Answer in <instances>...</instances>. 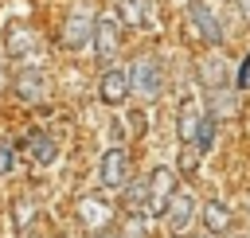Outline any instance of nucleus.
I'll list each match as a JSON object with an SVG mask.
<instances>
[{
  "label": "nucleus",
  "instance_id": "obj_3",
  "mask_svg": "<svg viewBox=\"0 0 250 238\" xmlns=\"http://www.w3.org/2000/svg\"><path fill=\"white\" fill-rule=\"evenodd\" d=\"M94 23H98V16L86 8V4H78V8H70V16H66V23H62V43L70 47V51H82L90 39H94Z\"/></svg>",
  "mask_w": 250,
  "mask_h": 238
},
{
  "label": "nucleus",
  "instance_id": "obj_2",
  "mask_svg": "<svg viewBox=\"0 0 250 238\" xmlns=\"http://www.w3.org/2000/svg\"><path fill=\"white\" fill-rule=\"evenodd\" d=\"M184 16H188V23H191L195 39H203L207 47L223 43V23H219V16L211 12V4H207V0H188Z\"/></svg>",
  "mask_w": 250,
  "mask_h": 238
},
{
  "label": "nucleus",
  "instance_id": "obj_24",
  "mask_svg": "<svg viewBox=\"0 0 250 238\" xmlns=\"http://www.w3.org/2000/svg\"><path fill=\"white\" fill-rule=\"evenodd\" d=\"M234 4H238V20L250 23V0H234Z\"/></svg>",
  "mask_w": 250,
  "mask_h": 238
},
{
  "label": "nucleus",
  "instance_id": "obj_13",
  "mask_svg": "<svg viewBox=\"0 0 250 238\" xmlns=\"http://www.w3.org/2000/svg\"><path fill=\"white\" fill-rule=\"evenodd\" d=\"M199 218H203V230L207 234H227L230 230V207L219 203V199H207L203 211H199Z\"/></svg>",
  "mask_w": 250,
  "mask_h": 238
},
{
  "label": "nucleus",
  "instance_id": "obj_4",
  "mask_svg": "<svg viewBox=\"0 0 250 238\" xmlns=\"http://www.w3.org/2000/svg\"><path fill=\"white\" fill-rule=\"evenodd\" d=\"M145 187H148L145 211H148V215H164V207H168V199H172V191H176V172L160 164V168H152V172H148Z\"/></svg>",
  "mask_w": 250,
  "mask_h": 238
},
{
  "label": "nucleus",
  "instance_id": "obj_7",
  "mask_svg": "<svg viewBox=\"0 0 250 238\" xmlns=\"http://www.w3.org/2000/svg\"><path fill=\"white\" fill-rule=\"evenodd\" d=\"M12 90H16V98H20V101L35 105V101H43V98H47L51 82H47V74H43L39 66H23V70H16V78H12Z\"/></svg>",
  "mask_w": 250,
  "mask_h": 238
},
{
  "label": "nucleus",
  "instance_id": "obj_10",
  "mask_svg": "<svg viewBox=\"0 0 250 238\" xmlns=\"http://www.w3.org/2000/svg\"><path fill=\"white\" fill-rule=\"evenodd\" d=\"M164 218H168L172 234L188 230V226H191V218H195V199H191L188 191H172V199H168V207H164Z\"/></svg>",
  "mask_w": 250,
  "mask_h": 238
},
{
  "label": "nucleus",
  "instance_id": "obj_11",
  "mask_svg": "<svg viewBox=\"0 0 250 238\" xmlns=\"http://www.w3.org/2000/svg\"><path fill=\"white\" fill-rule=\"evenodd\" d=\"M94 55L102 59V62H109L113 55H117V43H121V35H117V20H109V16H102L98 23H94Z\"/></svg>",
  "mask_w": 250,
  "mask_h": 238
},
{
  "label": "nucleus",
  "instance_id": "obj_8",
  "mask_svg": "<svg viewBox=\"0 0 250 238\" xmlns=\"http://www.w3.org/2000/svg\"><path fill=\"white\" fill-rule=\"evenodd\" d=\"M4 47H8L12 59H35L39 55V35L27 23H12L8 35H4Z\"/></svg>",
  "mask_w": 250,
  "mask_h": 238
},
{
  "label": "nucleus",
  "instance_id": "obj_9",
  "mask_svg": "<svg viewBox=\"0 0 250 238\" xmlns=\"http://www.w3.org/2000/svg\"><path fill=\"white\" fill-rule=\"evenodd\" d=\"M199 125H203V109L195 98H184L180 101V113H176V133L184 144H195L199 140Z\"/></svg>",
  "mask_w": 250,
  "mask_h": 238
},
{
  "label": "nucleus",
  "instance_id": "obj_19",
  "mask_svg": "<svg viewBox=\"0 0 250 238\" xmlns=\"http://www.w3.org/2000/svg\"><path fill=\"white\" fill-rule=\"evenodd\" d=\"M211 140H215V117H211V113H203V125H199V140H195V148H199V152H207V148H211Z\"/></svg>",
  "mask_w": 250,
  "mask_h": 238
},
{
  "label": "nucleus",
  "instance_id": "obj_14",
  "mask_svg": "<svg viewBox=\"0 0 250 238\" xmlns=\"http://www.w3.org/2000/svg\"><path fill=\"white\" fill-rule=\"evenodd\" d=\"M23 148L31 152V160H35V164H55V156H59V148H55V140H51L47 133H31Z\"/></svg>",
  "mask_w": 250,
  "mask_h": 238
},
{
  "label": "nucleus",
  "instance_id": "obj_23",
  "mask_svg": "<svg viewBox=\"0 0 250 238\" xmlns=\"http://www.w3.org/2000/svg\"><path fill=\"white\" fill-rule=\"evenodd\" d=\"M27 211H31V203H20V207H12V218H16V226H27V218H31Z\"/></svg>",
  "mask_w": 250,
  "mask_h": 238
},
{
  "label": "nucleus",
  "instance_id": "obj_1",
  "mask_svg": "<svg viewBox=\"0 0 250 238\" xmlns=\"http://www.w3.org/2000/svg\"><path fill=\"white\" fill-rule=\"evenodd\" d=\"M125 74H129V94H137V98H145V101H156V98H160L164 74H160V62H156L152 55H137Z\"/></svg>",
  "mask_w": 250,
  "mask_h": 238
},
{
  "label": "nucleus",
  "instance_id": "obj_18",
  "mask_svg": "<svg viewBox=\"0 0 250 238\" xmlns=\"http://www.w3.org/2000/svg\"><path fill=\"white\" fill-rule=\"evenodd\" d=\"M117 238H148V226H145V215H129L125 222H121V230H117Z\"/></svg>",
  "mask_w": 250,
  "mask_h": 238
},
{
  "label": "nucleus",
  "instance_id": "obj_6",
  "mask_svg": "<svg viewBox=\"0 0 250 238\" xmlns=\"http://www.w3.org/2000/svg\"><path fill=\"white\" fill-rule=\"evenodd\" d=\"M98 179H102V187H105V191H117V187H125V183H129V152H125L121 144L105 148L102 168H98Z\"/></svg>",
  "mask_w": 250,
  "mask_h": 238
},
{
  "label": "nucleus",
  "instance_id": "obj_26",
  "mask_svg": "<svg viewBox=\"0 0 250 238\" xmlns=\"http://www.w3.org/2000/svg\"><path fill=\"white\" fill-rule=\"evenodd\" d=\"M199 238H215V234H199Z\"/></svg>",
  "mask_w": 250,
  "mask_h": 238
},
{
  "label": "nucleus",
  "instance_id": "obj_21",
  "mask_svg": "<svg viewBox=\"0 0 250 238\" xmlns=\"http://www.w3.org/2000/svg\"><path fill=\"white\" fill-rule=\"evenodd\" d=\"M12 164H16V148H12L8 140H0V176H8Z\"/></svg>",
  "mask_w": 250,
  "mask_h": 238
},
{
  "label": "nucleus",
  "instance_id": "obj_12",
  "mask_svg": "<svg viewBox=\"0 0 250 238\" xmlns=\"http://www.w3.org/2000/svg\"><path fill=\"white\" fill-rule=\"evenodd\" d=\"M98 98H102L105 105H121V101L129 98V74L117 70V66H109V70L102 74V82H98Z\"/></svg>",
  "mask_w": 250,
  "mask_h": 238
},
{
  "label": "nucleus",
  "instance_id": "obj_17",
  "mask_svg": "<svg viewBox=\"0 0 250 238\" xmlns=\"http://www.w3.org/2000/svg\"><path fill=\"white\" fill-rule=\"evenodd\" d=\"M145 199H148V187H145V179H137V183H125V207H129V211H145Z\"/></svg>",
  "mask_w": 250,
  "mask_h": 238
},
{
  "label": "nucleus",
  "instance_id": "obj_15",
  "mask_svg": "<svg viewBox=\"0 0 250 238\" xmlns=\"http://www.w3.org/2000/svg\"><path fill=\"white\" fill-rule=\"evenodd\" d=\"M117 16L125 27H145L148 23V0H117Z\"/></svg>",
  "mask_w": 250,
  "mask_h": 238
},
{
  "label": "nucleus",
  "instance_id": "obj_16",
  "mask_svg": "<svg viewBox=\"0 0 250 238\" xmlns=\"http://www.w3.org/2000/svg\"><path fill=\"white\" fill-rule=\"evenodd\" d=\"M223 74H227V66H223V59H203V66H199V78L215 90V86H223Z\"/></svg>",
  "mask_w": 250,
  "mask_h": 238
},
{
  "label": "nucleus",
  "instance_id": "obj_20",
  "mask_svg": "<svg viewBox=\"0 0 250 238\" xmlns=\"http://www.w3.org/2000/svg\"><path fill=\"white\" fill-rule=\"evenodd\" d=\"M180 168H184V172H195V168H199V148H195V144H184V156H180Z\"/></svg>",
  "mask_w": 250,
  "mask_h": 238
},
{
  "label": "nucleus",
  "instance_id": "obj_22",
  "mask_svg": "<svg viewBox=\"0 0 250 238\" xmlns=\"http://www.w3.org/2000/svg\"><path fill=\"white\" fill-rule=\"evenodd\" d=\"M250 86V55L242 59V70H238V78H234V90H246Z\"/></svg>",
  "mask_w": 250,
  "mask_h": 238
},
{
  "label": "nucleus",
  "instance_id": "obj_5",
  "mask_svg": "<svg viewBox=\"0 0 250 238\" xmlns=\"http://www.w3.org/2000/svg\"><path fill=\"white\" fill-rule=\"evenodd\" d=\"M74 215H78V226H82V230L102 234V230L109 226V218H113V207H109L105 195H82L78 207H74Z\"/></svg>",
  "mask_w": 250,
  "mask_h": 238
},
{
  "label": "nucleus",
  "instance_id": "obj_25",
  "mask_svg": "<svg viewBox=\"0 0 250 238\" xmlns=\"http://www.w3.org/2000/svg\"><path fill=\"white\" fill-rule=\"evenodd\" d=\"M94 238H117V234H105V230H102V234H94Z\"/></svg>",
  "mask_w": 250,
  "mask_h": 238
},
{
  "label": "nucleus",
  "instance_id": "obj_27",
  "mask_svg": "<svg viewBox=\"0 0 250 238\" xmlns=\"http://www.w3.org/2000/svg\"><path fill=\"white\" fill-rule=\"evenodd\" d=\"M23 238H35V234H23Z\"/></svg>",
  "mask_w": 250,
  "mask_h": 238
}]
</instances>
